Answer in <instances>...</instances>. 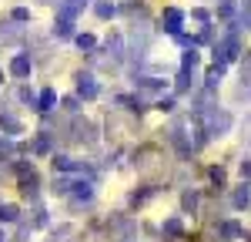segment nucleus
Instances as JSON below:
<instances>
[{
    "label": "nucleus",
    "mask_w": 251,
    "mask_h": 242,
    "mask_svg": "<svg viewBox=\"0 0 251 242\" xmlns=\"http://www.w3.org/2000/svg\"><path fill=\"white\" fill-rule=\"evenodd\" d=\"M198 118L208 124V135H225V131L231 128V115H228V111H218V108H211V111H201Z\"/></svg>",
    "instance_id": "1"
},
{
    "label": "nucleus",
    "mask_w": 251,
    "mask_h": 242,
    "mask_svg": "<svg viewBox=\"0 0 251 242\" xmlns=\"http://www.w3.org/2000/svg\"><path fill=\"white\" fill-rule=\"evenodd\" d=\"M238 54H241V40H238V34H234V30L221 40V44H214V58H221L225 64H228V60H234Z\"/></svg>",
    "instance_id": "2"
},
{
    "label": "nucleus",
    "mask_w": 251,
    "mask_h": 242,
    "mask_svg": "<svg viewBox=\"0 0 251 242\" xmlns=\"http://www.w3.org/2000/svg\"><path fill=\"white\" fill-rule=\"evenodd\" d=\"M181 24H184V14H181L177 7H168V10L161 14V27H164L168 34H174V37L181 34Z\"/></svg>",
    "instance_id": "3"
},
{
    "label": "nucleus",
    "mask_w": 251,
    "mask_h": 242,
    "mask_svg": "<svg viewBox=\"0 0 251 242\" xmlns=\"http://www.w3.org/2000/svg\"><path fill=\"white\" fill-rule=\"evenodd\" d=\"M87 3H91V0H64V3L57 7V14H60V17H67V20H74Z\"/></svg>",
    "instance_id": "4"
},
{
    "label": "nucleus",
    "mask_w": 251,
    "mask_h": 242,
    "mask_svg": "<svg viewBox=\"0 0 251 242\" xmlns=\"http://www.w3.org/2000/svg\"><path fill=\"white\" fill-rule=\"evenodd\" d=\"M231 202H234V209H248V205H251V185H248V182H241V185L234 188Z\"/></svg>",
    "instance_id": "5"
},
{
    "label": "nucleus",
    "mask_w": 251,
    "mask_h": 242,
    "mask_svg": "<svg viewBox=\"0 0 251 242\" xmlns=\"http://www.w3.org/2000/svg\"><path fill=\"white\" fill-rule=\"evenodd\" d=\"M77 94L80 98H97V81L91 74H80L77 78Z\"/></svg>",
    "instance_id": "6"
},
{
    "label": "nucleus",
    "mask_w": 251,
    "mask_h": 242,
    "mask_svg": "<svg viewBox=\"0 0 251 242\" xmlns=\"http://www.w3.org/2000/svg\"><path fill=\"white\" fill-rule=\"evenodd\" d=\"M10 74H14V78H27V74H30V58H27V54H17V58L10 60Z\"/></svg>",
    "instance_id": "7"
},
{
    "label": "nucleus",
    "mask_w": 251,
    "mask_h": 242,
    "mask_svg": "<svg viewBox=\"0 0 251 242\" xmlns=\"http://www.w3.org/2000/svg\"><path fill=\"white\" fill-rule=\"evenodd\" d=\"M241 239V225L238 222H221V242H234Z\"/></svg>",
    "instance_id": "8"
},
{
    "label": "nucleus",
    "mask_w": 251,
    "mask_h": 242,
    "mask_svg": "<svg viewBox=\"0 0 251 242\" xmlns=\"http://www.w3.org/2000/svg\"><path fill=\"white\" fill-rule=\"evenodd\" d=\"M198 64H201V54H198V51H188V54H184V58H181V71H188V74H194V71H198Z\"/></svg>",
    "instance_id": "9"
},
{
    "label": "nucleus",
    "mask_w": 251,
    "mask_h": 242,
    "mask_svg": "<svg viewBox=\"0 0 251 242\" xmlns=\"http://www.w3.org/2000/svg\"><path fill=\"white\" fill-rule=\"evenodd\" d=\"M54 37H74V20L57 17V24H54Z\"/></svg>",
    "instance_id": "10"
},
{
    "label": "nucleus",
    "mask_w": 251,
    "mask_h": 242,
    "mask_svg": "<svg viewBox=\"0 0 251 242\" xmlns=\"http://www.w3.org/2000/svg\"><path fill=\"white\" fill-rule=\"evenodd\" d=\"M54 104H57V91H50V88H47V91L37 98V111H50Z\"/></svg>",
    "instance_id": "11"
},
{
    "label": "nucleus",
    "mask_w": 251,
    "mask_h": 242,
    "mask_svg": "<svg viewBox=\"0 0 251 242\" xmlns=\"http://www.w3.org/2000/svg\"><path fill=\"white\" fill-rule=\"evenodd\" d=\"M164 236H168V239H181V236H184L181 219H168V222H164Z\"/></svg>",
    "instance_id": "12"
},
{
    "label": "nucleus",
    "mask_w": 251,
    "mask_h": 242,
    "mask_svg": "<svg viewBox=\"0 0 251 242\" xmlns=\"http://www.w3.org/2000/svg\"><path fill=\"white\" fill-rule=\"evenodd\" d=\"M137 88L154 94V91H164V81H157V78H141V81H137Z\"/></svg>",
    "instance_id": "13"
},
{
    "label": "nucleus",
    "mask_w": 251,
    "mask_h": 242,
    "mask_svg": "<svg viewBox=\"0 0 251 242\" xmlns=\"http://www.w3.org/2000/svg\"><path fill=\"white\" fill-rule=\"evenodd\" d=\"M74 188H77V202H91L94 199V185H91V182H77Z\"/></svg>",
    "instance_id": "14"
},
{
    "label": "nucleus",
    "mask_w": 251,
    "mask_h": 242,
    "mask_svg": "<svg viewBox=\"0 0 251 242\" xmlns=\"http://www.w3.org/2000/svg\"><path fill=\"white\" fill-rule=\"evenodd\" d=\"M74 131H77V138L94 141V124H91V121H77V124H74Z\"/></svg>",
    "instance_id": "15"
},
{
    "label": "nucleus",
    "mask_w": 251,
    "mask_h": 242,
    "mask_svg": "<svg viewBox=\"0 0 251 242\" xmlns=\"http://www.w3.org/2000/svg\"><path fill=\"white\" fill-rule=\"evenodd\" d=\"M94 10H97V17H114V3H111V0H97L94 3Z\"/></svg>",
    "instance_id": "16"
},
{
    "label": "nucleus",
    "mask_w": 251,
    "mask_h": 242,
    "mask_svg": "<svg viewBox=\"0 0 251 242\" xmlns=\"http://www.w3.org/2000/svg\"><path fill=\"white\" fill-rule=\"evenodd\" d=\"M107 51H111V58H114V60H121V58H124V40L111 37V40H107Z\"/></svg>",
    "instance_id": "17"
},
{
    "label": "nucleus",
    "mask_w": 251,
    "mask_h": 242,
    "mask_svg": "<svg viewBox=\"0 0 251 242\" xmlns=\"http://www.w3.org/2000/svg\"><path fill=\"white\" fill-rule=\"evenodd\" d=\"M191 84H194V78L188 74V71H181V74H177V84H174V91H177V94H184Z\"/></svg>",
    "instance_id": "18"
},
{
    "label": "nucleus",
    "mask_w": 251,
    "mask_h": 242,
    "mask_svg": "<svg viewBox=\"0 0 251 242\" xmlns=\"http://www.w3.org/2000/svg\"><path fill=\"white\" fill-rule=\"evenodd\" d=\"M0 37H3V40H17V37H20L17 20H14V24H3V27H0Z\"/></svg>",
    "instance_id": "19"
},
{
    "label": "nucleus",
    "mask_w": 251,
    "mask_h": 242,
    "mask_svg": "<svg viewBox=\"0 0 251 242\" xmlns=\"http://www.w3.org/2000/svg\"><path fill=\"white\" fill-rule=\"evenodd\" d=\"M74 40H77V47H80V51H94V47H97V40L91 37V34H77Z\"/></svg>",
    "instance_id": "20"
},
{
    "label": "nucleus",
    "mask_w": 251,
    "mask_h": 242,
    "mask_svg": "<svg viewBox=\"0 0 251 242\" xmlns=\"http://www.w3.org/2000/svg\"><path fill=\"white\" fill-rule=\"evenodd\" d=\"M234 7H238L234 0H221V3H218V17H231V14H234Z\"/></svg>",
    "instance_id": "21"
},
{
    "label": "nucleus",
    "mask_w": 251,
    "mask_h": 242,
    "mask_svg": "<svg viewBox=\"0 0 251 242\" xmlns=\"http://www.w3.org/2000/svg\"><path fill=\"white\" fill-rule=\"evenodd\" d=\"M17 219V205H0V222H14Z\"/></svg>",
    "instance_id": "22"
},
{
    "label": "nucleus",
    "mask_w": 251,
    "mask_h": 242,
    "mask_svg": "<svg viewBox=\"0 0 251 242\" xmlns=\"http://www.w3.org/2000/svg\"><path fill=\"white\" fill-rule=\"evenodd\" d=\"M181 205H184V209H188V212H194V209H198V192H184V199H181Z\"/></svg>",
    "instance_id": "23"
},
{
    "label": "nucleus",
    "mask_w": 251,
    "mask_h": 242,
    "mask_svg": "<svg viewBox=\"0 0 251 242\" xmlns=\"http://www.w3.org/2000/svg\"><path fill=\"white\" fill-rule=\"evenodd\" d=\"M34 151H37V155H47V151H50V138H47V135H40V138L34 141Z\"/></svg>",
    "instance_id": "24"
},
{
    "label": "nucleus",
    "mask_w": 251,
    "mask_h": 242,
    "mask_svg": "<svg viewBox=\"0 0 251 242\" xmlns=\"http://www.w3.org/2000/svg\"><path fill=\"white\" fill-rule=\"evenodd\" d=\"M0 128H7V131H14V135L20 131V124H17V121H14V118H3V115H0Z\"/></svg>",
    "instance_id": "25"
},
{
    "label": "nucleus",
    "mask_w": 251,
    "mask_h": 242,
    "mask_svg": "<svg viewBox=\"0 0 251 242\" xmlns=\"http://www.w3.org/2000/svg\"><path fill=\"white\" fill-rule=\"evenodd\" d=\"M10 17L17 20V24H24V20H30V10H27V7H17V10H14Z\"/></svg>",
    "instance_id": "26"
},
{
    "label": "nucleus",
    "mask_w": 251,
    "mask_h": 242,
    "mask_svg": "<svg viewBox=\"0 0 251 242\" xmlns=\"http://www.w3.org/2000/svg\"><path fill=\"white\" fill-rule=\"evenodd\" d=\"M191 17H194V20H201V24H208V20H211V17H208V10H201V7H194Z\"/></svg>",
    "instance_id": "27"
},
{
    "label": "nucleus",
    "mask_w": 251,
    "mask_h": 242,
    "mask_svg": "<svg viewBox=\"0 0 251 242\" xmlns=\"http://www.w3.org/2000/svg\"><path fill=\"white\" fill-rule=\"evenodd\" d=\"M157 108H161V111H174V98H161V101H157Z\"/></svg>",
    "instance_id": "28"
},
{
    "label": "nucleus",
    "mask_w": 251,
    "mask_h": 242,
    "mask_svg": "<svg viewBox=\"0 0 251 242\" xmlns=\"http://www.w3.org/2000/svg\"><path fill=\"white\" fill-rule=\"evenodd\" d=\"M238 27H245V30H251V10H245V14H241V20H238Z\"/></svg>",
    "instance_id": "29"
},
{
    "label": "nucleus",
    "mask_w": 251,
    "mask_h": 242,
    "mask_svg": "<svg viewBox=\"0 0 251 242\" xmlns=\"http://www.w3.org/2000/svg\"><path fill=\"white\" fill-rule=\"evenodd\" d=\"M241 179H251V158L241 161Z\"/></svg>",
    "instance_id": "30"
},
{
    "label": "nucleus",
    "mask_w": 251,
    "mask_h": 242,
    "mask_svg": "<svg viewBox=\"0 0 251 242\" xmlns=\"http://www.w3.org/2000/svg\"><path fill=\"white\" fill-rule=\"evenodd\" d=\"M241 81H251V58H248V64H241Z\"/></svg>",
    "instance_id": "31"
},
{
    "label": "nucleus",
    "mask_w": 251,
    "mask_h": 242,
    "mask_svg": "<svg viewBox=\"0 0 251 242\" xmlns=\"http://www.w3.org/2000/svg\"><path fill=\"white\" fill-rule=\"evenodd\" d=\"M211 179L221 185V182H225V172H221V168H211Z\"/></svg>",
    "instance_id": "32"
},
{
    "label": "nucleus",
    "mask_w": 251,
    "mask_h": 242,
    "mask_svg": "<svg viewBox=\"0 0 251 242\" xmlns=\"http://www.w3.org/2000/svg\"><path fill=\"white\" fill-rule=\"evenodd\" d=\"M248 141H251V118H248Z\"/></svg>",
    "instance_id": "33"
},
{
    "label": "nucleus",
    "mask_w": 251,
    "mask_h": 242,
    "mask_svg": "<svg viewBox=\"0 0 251 242\" xmlns=\"http://www.w3.org/2000/svg\"><path fill=\"white\" fill-rule=\"evenodd\" d=\"M0 242H7V239H3V232H0Z\"/></svg>",
    "instance_id": "34"
},
{
    "label": "nucleus",
    "mask_w": 251,
    "mask_h": 242,
    "mask_svg": "<svg viewBox=\"0 0 251 242\" xmlns=\"http://www.w3.org/2000/svg\"><path fill=\"white\" fill-rule=\"evenodd\" d=\"M0 78H3V74H0Z\"/></svg>",
    "instance_id": "35"
}]
</instances>
